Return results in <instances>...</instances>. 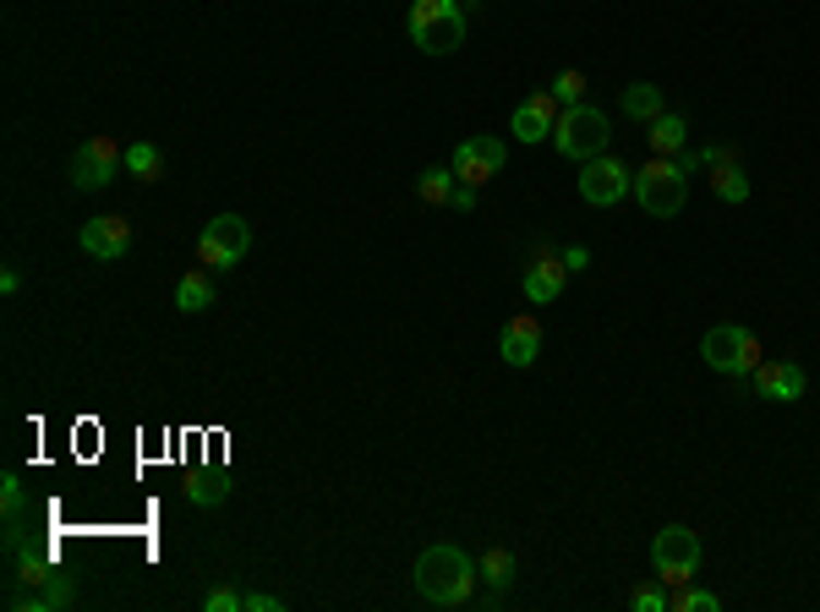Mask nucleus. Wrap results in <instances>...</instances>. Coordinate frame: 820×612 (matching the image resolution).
<instances>
[{
  "label": "nucleus",
  "instance_id": "nucleus-1",
  "mask_svg": "<svg viewBox=\"0 0 820 612\" xmlns=\"http://www.w3.org/2000/svg\"><path fill=\"white\" fill-rule=\"evenodd\" d=\"M477 568H482V563H471L460 547L433 541V547L417 557V568H410V585H417L427 601H438V607H466V601L477 596Z\"/></svg>",
  "mask_w": 820,
  "mask_h": 612
},
{
  "label": "nucleus",
  "instance_id": "nucleus-2",
  "mask_svg": "<svg viewBox=\"0 0 820 612\" xmlns=\"http://www.w3.org/2000/svg\"><path fill=\"white\" fill-rule=\"evenodd\" d=\"M410 45L427 50V56H455L466 45L460 0H417V7H410Z\"/></svg>",
  "mask_w": 820,
  "mask_h": 612
},
{
  "label": "nucleus",
  "instance_id": "nucleus-3",
  "mask_svg": "<svg viewBox=\"0 0 820 612\" xmlns=\"http://www.w3.org/2000/svg\"><path fill=\"white\" fill-rule=\"evenodd\" d=\"M635 197H640V208H646L651 219L684 214V203H689V176H684V165H678V159H651V165L635 176Z\"/></svg>",
  "mask_w": 820,
  "mask_h": 612
},
{
  "label": "nucleus",
  "instance_id": "nucleus-4",
  "mask_svg": "<svg viewBox=\"0 0 820 612\" xmlns=\"http://www.w3.org/2000/svg\"><path fill=\"white\" fill-rule=\"evenodd\" d=\"M700 356L711 372H727V377H755V367L765 361L760 356V339L744 328V323H716L706 339H700Z\"/></svg>",
  "mask_w": 820,
  "mask_h": 612
},
{
  "label": "nucleus",
  "instance_id": "nucleus-5",
  "mask_svg": "<svg viewBox=\"0 0 820 612\" xmlns=\"http://www.w3.org/2000/svg\"><path fill=\"white\" fill-rule=\"evenodd\" d=\"M607 116L596 110V105H569L564 116H558V127H553V143H558V154L564 159H596V154H607Z\"/></svg>",
  "mask_w": 820,
  "mask_h": 612
},
{
  "label": "nucleus",
  "instance_id": "nucleus-6",
  "mask_svg": "<svg viewBox=\"0 0 820 612\" xmlns=\"http://www.w3.org/2000/svg\"><path fill=\"white\" fill-rule=\"evenodd\" d=\"M651 568H656L667 585L695 579V568H700V536H695L689 525H662L656 541H651Z\"/></svg>",
  "mask_w": 820,
  "mask_h": 612
},
{
  "label": "nucleus",
  "instance_id": "nucleus-7",
  "mask_svg": "<svg viewBox=\"0 0 820 612\" xmlns=\"http://www.w3.org/2000/svg\"><path fill=\"white\" fill-rule=\"evenodd\" d=\"M246 252H252V225L241 214H219L197 236V263H208V268H236Z\"/></svg>",
  "mask_w": 820,
  "mask_h": 612
},
{
  "label": "nucleus",
  "instance_id": "nucleus-8",
  "mask_svg": "<svg viewBox=\"0 0 820 612\" xmlns=\"http://www.w3.org/2000/svg\"><path fill=\"white\" fill-rule=\"evenodd\" d=\"M121 170H126V148H116L110 137H88L72 154V187L77 192H105Z\"/></svg>",
  "mask_w": 820,
  "mask_h": 612
},
{
  "label": "nucleus",
  "instance_id": "nucleus-9",
  "mask_svg": "<svg viewBox=\"0 0 820 612\" xmlns=\"http://www.w3.org/2000/svg\"><path fill=\"white\" fill-rule=\"evenodd\" d=\"M629 192H635V170H629L624 159H613V154L586 159V170H580V197H586L591 208H613V203H624Z\"/></svg>",
  "mask_w": 820,
  "mask_h": 612
},
{
  "label": "nucleus",
  "instance_id": "nucleus-10",
  "mask_svg": "<svg viewBox=\"0 0 820 612\" xmlns=\"http://www.w3.org/2000/svg\"><path fill=\"white\" fill-rule=\"evenodd\" d=\"M504 159H509V148L498 143V137H471V143H460L455 148V176L466 181V187H482V181H493L498 170H504Z\"/></svg>",
  "mask_w": 820,
  "mask_h": 612
},
{
  "label": "nucleus",
  "instance_id": "nucleus-11",
  "mask_svg": "<svg viewBox=\"0 0 820 612\" xmlns=\"http://www.w3.org/2000/svg\"><path fill=\"white\" fill-rule=\"evenodd\" d=\"M77 247H83L88 257H99V263H121V257H126V247H132V225H126L121 214H99V219H88V225H83Z\"/></svg>",
  "mask_w": 820,
  "mask_h": 612
},
{
  "label": "nucleus",
  "instance_id": "nucleus-12",
  "mask_svg": "<svg viewBox=\"0 0 820 612\" xmlns=\"http://www.w3.org/2000/svg\"><path fill=\"white\" fill-rule=\"evenodd\" d=\"M804 367L798 361H760L755 367V394L760 399H771V405H793V399H804Z\"/></svg>",
  "mask_w": 820,
  "mask_h": 612
},
{
  "label": "nucleus",
  "instance_id": "nucleus-13",
  "mask_svg": "<svg viewBox=\"0 0 820 612\" xmlns=\"http://www.w3.org/2000/svg\"><path fill=\"white\" fill-rule=\"evenodd\" d=\"M558 99L553 94H531L520 110H515V121H509V132H515V143H547L553 137V127H558Z\"/></svg>",
  "mask_w": 820,
  "mask_h": 612
},
{
  "label": "nucleus",
  "instance_id": "nucleus-14",
  "mask_svg": "<svg viewBox=\"0 0 820 612\" xmlns=\"http://www.w3.org/2000/svg\"><path fill=\"white\" fill-rule=\"evenodd\" d=\"M564 279H569L564 257H553V252H536V257L526 263V274H520V290H526V301L547 307V301H558V296H564Z\"/></svg>",
  "mask_w": 820,
  "mask_h": 612
},
{
  "label": "nucleus",
  "instance_id": "nucleus-15",
  "mask_svg": "<svg viewBox=\"0 0 820 612\" xmlns=\"http://www.w3.org/2000/svg\"><path fill=\"white\" fill-rule=\"evenodd\" d=\"M498 356H504L509 367H531V361L542 356V323H536L531 312L509 317L504 334H498Z\"/></svg>",
  "mask_w": 820,
  "mask_h": 612
},
{
  "label": "nucleus",
  "instance_id": "nucleus-16",
  "mask_svg": "<svg viewBox=\"0 0 820 612\" xmlns=\"http://www.w3.org/2000/svg\"><path fill=\"white\" fill-rule=\"evenodd\" d=\"M646 132H651L656 159H673V154H684V143H689V121H684V116H667V110H662Z\"/></svg>",
  "mask_w": 820,
  "mask_h": 612
},
{
  "label": "nucleus",
  "instance_id": "nucleus-17",
  "mask_svg": "<svg viewBox=\"0 0 820 612\" xmlns=\"http://www.w3.org/2000/svg\"><path fill=\"white\" fill-rule=\"evenodd\" d=\"M176 307H181L186 317H197V312H208V307H214L208 268H192V274H181V285H176Z\"/></svg>",
  "mask_w": 820,
  "mask_h": 612
},
{
  "label": "nucleus",
  "instance_id": "nucleus-18",
  "mask_svg": "<svg viewBox=\"0 0 820 612\" xmlns=\"http://www.w3.org/2000/svg\"><path fill=\"white\" fill-rule=\"evenodd\" d=\"M662 110H667V105H662V88H656V83H629V88H624V116H629V121H646V127H651Z\"/></svg>",
  "mask_w": 820,
  "mask_h": 612
},
{
  "label": "nucleus",
  "instance_id": "nucleus-19",
  "mask_svg": "<svg viewBox=\"0 0 820 612\" xmlns=\"http://www.w3.org/2000/svg\"><path fill=\"white\" fill-rule=\"evenodd\" d=\"M126 176L159 181V176H165V154H159L154 143H126Z\"/></svg>",
  "mask_w": 820,
  "mask_h": 612
},
{
  "label": "nucleus",
  "instance_id": "nucleus-20",
  "mask_svg": "<svg viewBox=\"0 0 820 612\" xmlns=\"http://www.w3.org/2000/svg\"><path fill=\"white\" fill-rule=\"evenodd\" d=\"M711 187H716V197H722V203H733V208H738V203H749V176H744L733 159H727V165H716Z\"/></svg>",
  "mask_w": 820,
  "mask_h": 612
},
{
  "label": "nucleus",
  "instance_id": "nucleus-21",
  "mask_svg": "<svg viewBox=\"0 0 820 612\" xmlns=\"http://www.w3.org/2000/svg\"><path fill=\"white\" fill-rule=\"evenodd\" d=\"M455 187H460V176H455V165H444V170L433 165V170H427V176L417 181V192H422V203H449V192H455Z\"/></svg>",
  "mask_w": 820,
  "mask_h": 612
},
{
  "label": "nucleus",
  "instance_id": "nucleus-22",
  "mask_svg": "<svg viewBox=\"0 0 820 612\" xmlns=\"http://www.w3.org/2000/svg\"><path fill=\"white\" fill-rule=\"evenodd\" d=\"M186 497H192L197 508H214V503L230 497V481H225V476H192V481H186Z\"/></svg>",
  "mask_w": 820,
  "mask_h": 612
},
{
  "label": "nucleus",
  "instance_id": "nucleus-23",
  "mask_svg": "<svg viewBox=\"0 0 820 612\" xmlns=\"http://www.w3.org/2000/svg\"><path fill=\"white\" fill-rule=\"evenodd\" d=\"M0 508H7V525H17V519L28 514V487H23L17 476L0 481Z\"/></svg>",
  "mask_w": 820,
  "mask_h": 612
},
{
  "label": "nucleus",
  "instance_id": "nucleus-24",
  "mask_svg": "<svg viewBox=\"0 0 820 612\" xmlns=\"http://www.w3.org/2000/svg\"><path fill=\"white\" fill-rule=\"evenodd\" d=\"M629 607H635V612H667L673 596H667L662 585H640V590H629Z\"/></svg>",
  "mask_w": 820,
  "mask_h": 612
},
{
  "label": "nucleus",
  "instance_id": "nucleus-25",
  "mask_svg": "<svg viewBox=\"0 0 820 612\" xmlns=\"http://www.w3.org/2000/svg\"><path fill=\"white\" fill-rule=\"evenodd\" d=\"M722 601L711 596V590H695V585H684L678 596H673V612H716Z\"/></svg>",
  "mask_w": 820,
  "mask_h": 612
},
{
  "label": "nucleus",
  "instance_id": "nucleus-26",
  "mask_svg": "<svg viewBox=\"0 0 820 612\" xmlns=\"http://www.w3.org/2000/svg\"><path fill=\"white\" fill-rule=\"evenodd\" d=\"M580 94H586V77H580V72H558V83H553V99L569 110V105H586Z\"/></svg>",
  "mask_w": 820,
  "mask_h": 612
},
{
  "label": "nucleus",
  "instance_id": "nucleus-27",
  "mask_svg": "<svg viewBox=\"0 0 820 612\" xmlns=\"http://www.w3.org/2000/svg\"><path fill=\"white\" fill-rule=\"evenodd\" d=\"M67 601H77V585H72V579L56 568V574L45 579V607H67Z\"/></svg>",
  "mask_w": 820,
  "mask_h": 612
},
{
  "label": "nucleus",
  "instance_id": "nucleus-28",
  "mask_svg": "<svg viewBox=\"0 0 820 612\" xmlns=\"http://www.w3.org/2000/svg\"><path fill=\"white\" fill-rule=\"evenodd\" d=\"M246 607V596L241 590H230V585H219V590H208L203 596V612H241Z\"/></svg>",
  "mask_w": 820,
  "mask_h": 612
},
{
  "label": "nucleus",
  "instance_id": "nucleus-29",
  "mask_svg": "<svg viewBox=\"0 0 820 612\" xmlns=\"http://www.w3.org/2000/svg\"><path fill=\"white\" fill-rule=\"evenodd\" d=\"M482 574H487V579H493V585H504V579H509V574H515V557H509V552H504V547H493V552H487V557H482Z\"/></svg>",
  "mask_w": 820,
  "mask_h": 612
},
{
  "label": "nucleus",
  "instance_id": "nucleus-30",
  "mask_svg": "<svg viewBox=\"0 0 820 612\" xmlns=\"http://www.w3.org/2000/svg\"><path fill=\"white\" fill-rule=\"evenodd\" d=\"M449 208H460V214H471V208H477V187H466V181H460V187L449 192Z\"/></svg>",
  "mask_w": 820,
  "mask_h": 612
},
{
  "label": "nucleus",
  "instance_id": "nucleus-31",
  "mask_svg": "<svg viewBox=\"0 0 820 612\" xmlns=\"http://www.w3.org/2000/svg\"><path fill=\"white\" fill-rule=\"evenodd\" d=\"M564 268H569V274L591 268V252H586V247H569V252H564Z\"/></svg>",
  "mask_w": 820,
  "mask_h": 612
},
{
  "label": "nucleus",
  "instance_id": "nucleus-32",
  "mask_svg": "<svg viewBox=\"0 0 820 612\" xmlns=\"http://www.w3.org/2000/svg\"><path fill=\"white\" fill-rule=\"evenodd\" d=\"M241 612H279V596H246Z\"/></svg>",
  "mask_w": 820,
  "mask_h": 612
},
{
  "label": "nucleus",
  "instance_id": "nucleus-33",
  "mask_svg": "<svg viewBox=\"0 0 820 612\" xmlns=\"http://www.w3.org/2000/svg\"><path fill=\"white\" fill-rule=\"evenodd\" d=\"M0 290L17 296V290H23V274H17V268H7V274H0Z\"/></svg>",
  "mask_w": 820,
  "mask_h": 612
}]
</instances>
